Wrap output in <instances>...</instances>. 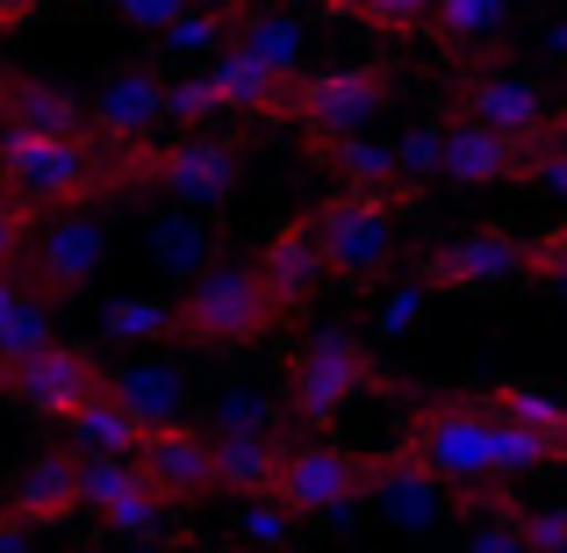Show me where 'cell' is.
<instances>
[{
    "label": "cell",
    "mask_w": 567,
    "mask_h": 553,
    "mask_svg": "<svg viewBox=\"0 0 567 553\" xmlns=\"http://www.w3.org/2000/svg\"><path fill=\"white\" fill-rule=\"evenodd\" d=\"M388 94L395 86H388L381 65H338V72H317V80H295L288 115L309 123V137H352L388 109Z\"/></svg>",
    "instance_id": "obj_8"
},
{
    "label": "cell",
    "mask_w": 567,
    "mask_h": 553,
    "mask_svg": "<svg viewBox=\"0 0 567 553\" xmlns=\"http://www.w3.org/2000/svg\"><path fill=\"white\" fill-rule=\"evenodd\" d=\"M525 274L560 280V288H567V223H554V231H539V237L525 245Z\"/></svg>",
    "instance_id": "obj_41"
},
{
    "label": "cell",
    "mask_w": 567,
    "mask_h": 553,
    "mask_svg": "<svg viewBox=\"0 0 567 553\" xmlns=\"http://www.w3.org/2000/svg\"><path fill=\"white\" fill-rule=\"evenodd\" d=\"M416 194H338V202H323L317 216H309V231H317L323 259H331V274H381L388 259H395V216L410 208Z\"/></svg>",
    "instance_id": "obj_4"
},
{
    "label": "cell",
    "mask_w": 567,
    "mask_h": 553,
    "mask_svg": "<svg viewBox=\"0 0 567 553\" xmlns=\"http://www.w3.org/2000/svg\"><path fill=\"white\" fill-rule=\"evenodd\" d=\"M72 503H80V453H72V446L29 460L22 482H14V518H29V525H51V518H65Z\"/></svg>",
    "instance_id": "obj_22"
},
{
    "label": "cell",
    "mask_w": 567,
    "mask_h": 553,
    "mask_svg": "<svg viewBox=\"0 0 567 553\" xmlns=\"http://www.w3.org/2000/svg\"><path fill=\"white\" fill-rule=\"evenodd\" d=\"M517 525H525L532 553H560V546H567V511H560V503H539V511H517Z\"/></svg>",
    "instance_id": "obj_44"
},
{
    "label": "cell",
    "mask_w": 567,
    "mask_h": 553,
    "mask_svg": "<svg viewBox=\"0 0 567 553\" xmlns=\"http://www.w3.org/2000/svg\"><path fill=\"white\" fill-rule=\"evenodd\" d=\"M29 208H8L0 202V266H14V259H29Z\"/></svg>",
    "instance_id": "obj_45"
},
{
    "label": "cell",
    "mask_w": 567,
    "mask_h": 553,
    "mask_svg": "<svg viewBox=\"0 0 567 553\" xmlns=\"http://www.w3.org/2000/svg\"><path fill=\"white\" fill-rule=\"evenodd\" d=\"M0 101H8V123L43 130V137H80V123H86L80 101L58 94V86H43V80H8V86H0Z\"/></svg>",
    "instance_id": "obj_25"
},
{
    "label": "cell",
    "mask_w": 567,
    "mask_h": 553,
    "mask_svg": "<svg viewBox=\"0 0 567 553\" xmlns=\"http://www.w3.org/2000/svg\"><path fill=\"white\" fill-rule=\"evenodd\" d=\"M460 553H532V540H525V525H517V511H488L482 525L460 540Z\"/></svg>",
    "instance_id": "obj_40"
},
{
    "label": "cell",
    "mask_w": 567,
    "mask_h": 553,
    "mask_svg": "<svg viewBox=\"0 0 567 553\" xmlns=\"http://www.w3.org/2000/svg\"><path fill=\"white\" fill-rule=\"evenodd\" d=\"M237 540H245L251 553H280L295 540V511L280 496H245L237 503Z\"/></svg>",
    "instance_id": "obj_34"
},
{
    "label": "cell",
    "mask_w": 567,
    "mask_h": 553,
    "mask_svg": "<svg viewBox=\"0 0 567 553\" xmlns=\"http://www.w3.org/2000/svg\"><path fill=\"white\" fill-rule=\"evenodd\" d=\"M445 166V123H416L410 137H395V173L402 181H431V173Z\"/></svg>",
    "instance_id": "obj_36"
},
{
    "label": "cell",
    "mask_w": 567,
    "mask_h": 553,
    "mask_svg": "<svg viewBox=\"0 0 567 553\" xmlns=\"http://www.w3.org/2000/svg\"><path fill=\"white\" fill-rule=\"evenodd\" d=\"M0 29H8V22H0Z\"/></svg>",
    "instance_id": "obj_52"
},
{
    "label": "cell",
    "mask_w": 567,
    "mask_h": 553,
    "mask_svg": "<svg viewBox=\"0 0 567 553\" xmlns=\"http://www.w3.org/2000/svg\"><path fill=\"white\" fill-rule=\"evenodd\" d=\"M245 553H251V546H245Z\"/></svg>",
    "instance_id": "obj_54"
},
{
    "label": "cell",
    "mask_w": 567,
    "mask_h": 553,
    "mask_svg": "<svg viewBox=\"0 0 567 553\" xmlns=\"http://www.w3.org/2000/svg\"><path fill=\"white\" fill-rule=\"evenodd\" d=\"M546 51H554L560 65H567V22H554V29H546Z\"/></svg>",
    "instance_id": "obj_48"
},
{
    "label": "cell",
    "mask_w": 567,
    "mask_h": 553,
    "mask_svg": "<svg viewBox=\"0 0 567 553\" xmlns=\"http://www.w3.org/2000/svg\"><path fill=\"white\" fill-rule=\"evenodd\" d=\"M274 317H280V303L259 280V266L216 259L181 303V338L187 346H251V338L274 331Z\"/></svg>",
    "instance_id": "obj_2"
},
{
    "label": "cell",
    "mask_w": 567,
    "mask_h": 553,
    "mask_svg": "<svg viewBox=\"0 0 567 553\" xmlns=\"http://www.w3.org/2000/svg\"><path fill=\"white\" fill-rule=\"evenodd\" d=\"M374 381V367H367V346L346 331H309L302 352L288 360V402L302 424H331L338 410H352V396Z\"/></svg>",
    "instance_id": "obj_6"
},
{
    "label": "cell",
    "mask_w": 567,
    "mask_h": 553,
    "mask_svg": "<svg viewBox=\"0 0 567 553\" xmlns=\"http://www.w3.org/2000/svg\"><path fill=\"white\" fill-rule=\"evenodd\" d=\"M137 482H144L137 453H80V503L86 511H109V503L130 496Z\"/></svg>",
    "instance_id": "obj_30"
},
{
    "label": "cell",
    "mask_w": 567,
    "mask_h": 553,
    "mask_svg": "<svg viewBox=\"0 0 567 553\" xmlns=\"http://www.w3.org/2000/svg\"><path fill=\"white\" fill-rule=\"evenodd\" d=\"M511 8H517V0H439L431 29L453 37V43H482V37H496V29L511 22Z\"/></svg>",
    "instance_id": "obj_33"
},
{
    "label": "cell",
    "mask_w": 567,
    "mask_h": 553,
    "mask_svg": "<svg viewBox=\"0 0 567 553\" xmlns=\"http://www.w3.org/2000/svg\"><path fill=\"white\" fill-rule=\"evenodd\" d=\"M525 158L532 144L503 137V130L474 123V115H445V181H467V187H496V181H525Z\"/></svg>",
    "instance_id": "obj_15"
},
{
    "label": "cell",
    "mask_w": 567,
    "mask_h": 553,
    "mask_svg": "<svg viewBox=\"0 0 567 553\" xmlns=\"http://www.w3.org/2000/svg\"><path fill=\"white\" fill-rule=\"evenodd\" d=\"M101 518H109L115 540H137V546H144V540H158V532H166V496H158L152 482H137L130 496H115Z\"/></svg>",
    "instance_id": "obj_35"
},
{
    "label": "cell",
    "mask_w": 567,
    "mask_h": 553,
    "mask_svg": "<svg viewBox=\"0 0 567 553\" xmlns=\"http://www.w3.org/2000/svg\"><path fill=\"white\" fill-rule=\"evenodd\" d=\"M0 130H8V101H0Z\"/></svg>",
    "instance_id": "obj_51"
},
{
    "label": "cell",
    "mask_w": 567,
    "mask_h": 553,
    "mask_svg": "<svg viewBox=\"0 0 567 553\" xmlns=\"http://www.w3.org/2000/svg\"><path fill=\"white\" fill-rule=\"evenodd\" d=\"M424 295H431V288H424L416 274L402 280V288H388L381 303H374V338H410L416 324H424Z\"/></svg>",
    "instance_id": "obj_37"
},
{
    "label": "cell",
    "mask_w": 567,
    "mask_h": 553,
    "mask_svg": "<svg viewBox=\"0 0 567 553\" xmlns=\"http://www.w3.org/2000/svg\"><path fill=\"white\" fill-rule=\"evenodd\" d=\"M65 431H72V453H137V446H144V424L109 396V388L86 396L80 410L65 417Z\"/></svg>",
    "instance_id": "obj_24"
},
{
    "label": "cell",
    "mask_w": 567,
    "mask_h": 553,
    "mask_svg": "<svg viewBox=\"0 0 567 553\" xmlns=\"http://www.w3.org/2000/svg\"><path fill=\"white\" fill-rule=\"evenodd\" d=\"M152 259L166 266L173 280H202L208 266H216V231H208L202 208H158L152 216Z\"/></svg>",
    "instance_id": "obj_21"
},
{
    "label": "cell",
    "mask_w": 567,
    "mask_h": 553,
    "mask_svg": "<svg viewBox=\"0 0 567 553\" xmlns=\"http://www.w3.org/2000/svg\"><path fill=\"white\" fill-rule=\"evenodd\" d=\"M216 8H230V14H237V8H251V0H216Z\"/></svg>",
    "instance_id": "obj_50"
},
{
    "label": "cell",
    "mask_w": 567,
    "mask_h": 553,
    "mask_svg": "<svg viewBox=\"0 0 567 553\" xmlns=\"http://www.w3.org/2000/svg\"><path fill=\"white\" fill-rule=\"evenodd\" d=\"M187 8H194V0H115V14H123L130 29H152V37H166Z\"/></svg>",
    "instance_id": "obj_43"
},
{
    "label": "cell",
    "mask_w": 567,
    "mask_h": 553,
    "mask_svg": "<svg viewBox=\"0 0 567 553\" xmlns=\"http://www.w3.org/2000/svg\"><path fill=\"white\" fill-rule=\"evenodd\" d=\"M410 446L445 489H467V496H488L496 482V410L488 402H467V396H439L410 417Z\"/></svg>",
    "instance_id": "obj_1"
},
{
    "label": "cell",
    "mask_w": 567,
    "mask_h": 553,
    "mask_svg": "<svg viewBox=\"0 0 567 553\" xmlns=\"http://www.w3.org/2000/svg\"><path fill=\"white\" fill-rule=\"evenodd\" d=\"M101 331H109L115 346H158V338L181 331V309H173V303H152V295H123V303H109Z\"/></svg>",
    "instance_id": "obj_28"
},
{
    "label": "cell",
    "mask_w": 567,
    "mask_h": 553,
    "mask_svg": "<svg viewBox=\"0 0 567 553\" xmlns=\"http://www.w3.org/2000/svg\"><path fill=\"white\" fill-rule=\"evenodd\" d=\"M560 553H567V546H560Z\"/></svg>",
    "instance_id": "obj_53"
},
{
    "label": "cell",
    "mask_w": 567,
    "mask_h": 553,
    "mask_svg": "<svg viewBox=\"0 0 567 553\" xmlns=\"http://www.w3.org/2000/svg\"><path fill=\"white\" fill-rule=\"evenodd\" d=\"M101 388H109V373L94 367V352H72V346H43L37 360L14 367V396L37 417H58V424H65L86 396H101Z\"/></svg>",
    "instance_id": "obj_13"
},
{
    "label": "cell",
    "mask_w": 567,
    "mask_h": 553,
    "mask_svg": "<svg viewBox=\"0 0 567 553\" xmlns=\"http://www.w3.org/2000/svg\"><path fill=\"white\" fill-rule=\"evenodd\" d=\"M152 181L166 187L181 208H223L237 194V144H223V137H181L173 152H158Z\"/></svg>",
    "instance_id": "obj_12"
},
{
    "label": "cell",
    "mask_w": 567,
    "mask_h": 553,
    "mask_svg": "<svg viewBox=\"0 0 567 553\" xmlns=\"http://www.w3.org/2000/svg\"><path fill=\"white\" fill-rule=\"evenodd\" d=\"M208 80H216V101L237 109V115H288V101H295V80H280L274 65H259L245 43L208 58Z\"/></svg>",
    "instance_id": "obj_19"
},
{
    "label": "cell",
    "mask_w": 567,
    "mask_h": 553,
    "mask_svg": "<svg viewBox=\"0 0 567 553\" xmlns=\"http://www.w3.org/2000/svg\"><path fill=\"white\" fill-rule=\"evenodd\" d=\"M101 252H109V231H101V216H86V208H65V216H51L29 237V266H37L43 295H72L80 280H94Z\"/></svg>",
    "instance_id": "obj_11"
},
{
    "label": "cell",
    "mask_w": 567,
    "mask_h": 553,
    "mask_svg": "<svg viewBox=\"0 0 567 553\" xmlns=\"http://www.w3.org/2000/svg\"><path fill=\"white\" fill-rule=\"evenodd\" d=\"M525 274V245L503 231H474L460 237V245H439L424 266H416V280L424 288H503V280Z\"/></svg>",
    "instance_id": "obj_14"
},
{
    "label": "cell",
    "mask_w": 567,
    "mask_h": 553,
    "mask_svg": "<svg viewBox=\"0 0 567 553\" xmlns=\"http://www.w3.org/2000/svg\"><path fill=\"white\" fill-rule=\"evenodd\" d=\"M554 460H567L560 439H546V431H525V424H511V417H496V482L539 474V468H554Z\"/></svg>",
    "instance_id": "obj_29"
},
{
    "label": "cell",
    "mask_w": 567,
    "mask_h": 553,
    "mask_svg": "<svg viewBox=\"0 0 567 553\" xmlns=\"http://www.w3.org/2000/svg\"><path fill=\"white\" fill-rule=\"evenodd\" d=\"M109 396L137 417L144 431L152 424H187V373L173 360H130L109 373Z\"/></svg>",
    "instance_id": "obj_18"
},
{
    "label": "cell",
    "mask_w": 567,
    "mask_h": 553,
    "mask_svg": "<svg viewBox=\"0 0 567 553\" xmlns=\"http://www.w3.org/2000/svg\"><path fill=\"white\" fill-rule=\"evenodd\" d=\"M86 115H94V130H101L109 144H137V137H152V130L166 123V80H158L152 65L109 72Z\"/></svg>",
    "instance_id": "obj_16"
},
{
    "label": "cell",
    "mask_w": 567,
    "mask_h": 553,
    "mask_svg": "<svg viewBox=\"0 0 567 553\" xmlns=\"http://www.w3.org/2000/svg\"><path fill=\"white\" fill-rule=\"evenodd\" d=\"M431 14H439V0H367L360 22L381 37H416V29H431Z\"/></svg>",
    "instance_id": "obj_39"
},
{
    "label": "cell",
    "mask_w": 567,
    "mask_h": 553,
    "mask_svg": "<svg viewBox=\"0 0 567 553\" xmlns=\"http://www.w3.org/2000/svg\"><path fill=\"white\" fill-rule=\"evenodd\" d=\"M208 424L216 431H280V396L274 388H216Z\"/></svg>",
    "instance_id": "obj_31"
},
{
    "label": "cell",
    "mask_w": 567,
    "mask_h": 553,
    "mask_svg": "<svg viewBox=\"0 0 567 553\" xmlns=\"http://www.w3.org/2000/svg\"><path fill=\"white\" fill-rule=\"evenodd\" d=\"M367 503L388 518V532H402V540H431V532L453 525L460 496L439 482V474L416 460V446H388V453H374V474H367Z\"/></svg>",
    "instance_id": "obj_5"
},
{
    "label": "cell",
    "mask_w": 567,
    "mask_h": 553,
    "mask_svg": "<svg viewBox=\"0 0 567 553\" xmlns=\"http://www.w3.org/2000/svg\"><path fill=\"white\" fill-rule=\"evenodd\" d=\"M331 14H367V0H323Z\"/></svg>",
    "instance_id": "obj_49"
},
{
    "label": "cell",
    "mask_w": 567,
    "mask_h": 553,
    "mask_svg": "<svg viewBox=\"0 0 567 553\" xmlns=\"http://www.w3.org/2000/svg\"><path fill=\"white\" fill-rule=\"evenodd\" d=\"M280 431H216V489H237V496H274L280 482Z\"/></svg>",
    "instance_id": "obj_20"
},
{
    "label": "cell",
    "mask_w": 567,
    "mask_h": 553,
    "mask_svg": "<svg viewBox=\"0 0 567 553\" xmlns=\"http://www.w3.org/2000/svg\"><path fill=\"white\" fill-rule=\"evenodd\" d=\"M367 474H374V460L346 453V446L309 439V446H288L274 496L288 503L295 518H338V511H352V503L367 496Z\"/></svg>",
    "instance_id": "obj_7"
},
{
    "label": "cell",
    "mask_w": 567,
    "mask_h": 553,
    "mask_svg": "<svg viewBox=\"0 0 567 553\" xmlns=\"http://www.w3.org/2000/svg\"><path fill=\"white\" fill-rule=\"evenodd\" d=\"M43 346H58L43 295H29V288H14V280H0V367L14 373L22 360H37Z\"/></svg>",
    "instance_id": "obj_23"
},
{
    "label": "cell",
    "mask_w": 567,
    "mask_h": 553,
    "mask_svg": "<svg viewBox=\"0 0 567 553\" xmlns=\"http://www.w3.org/2000/svg\"><path fill=\"white\" fill-rule=\"evenodd\" d=\"M525 181H532V187H546V194H567V144H560V137H539V144H532Z\"/></svg>",
    "instance_id": "obj_42"
},
{
    "label": "cell",
    "mask_w": 567,
    "mask_h": 553,
    "mask_svg": "<svg viewBox=\"0 0 567 553\" xmlns=\"http://www.w3.org/2000/svg\"><path fill=\"white\" fill-rule=\"evenodd\" d=\"M230 43H245L259 65L280 72V80H295V72H302V22H288V14L245 8V14H237V37H230Z\"/></svg>",
    "instance_id": "obj_26"
},
{
    "label": "cell",
    "mask_w": 567,
    "mask_h": 553,
    "mask_svg": "<svg viewBox=\"0 0 567 553\" xmlns=\"http://www.w3.org/2000/svg\"><path fill=\"white\" fill-rule=\"evenodd\" d=\"M460 115H474V123L503 130V137H517V144L554 137V101H546V86L532 80V72H517V65L474 72V80L460 86Z\"/></svg>",
    "instance_id": "obj_9"
},
{
    "label": "cell",
    "mask_w": 567,
    "mask_h": 553,
    "mask_svg": "<svg viewBox=\"0 0 567 553\" xmlns=\"http://www.w3.org/2000/svg\"><path fill=\"white\" fill-rule=\"evenodd\" d=\"M0 181L22 194V202L51 208V202H80V194H94L109 173L94 166V152H86L80 137H43V130L8 123V130H0Z\"/></svg>",
    "instance_id": "obj_3"
},
{
    "label": "cell",
    "mask_w": 567,
    "mask_h": 553,
    "mask_svg": "<svg viewBox=\"0 0 567 553\" xmlns=\"http://www.w3.org/2000/svg\"><path fill=\"white\" fill-rule=\"evenodd\" d=\"M29 8H43V0H0V22H22Z\"/></svg>",
    "instance_id": "obj_47"
},
{
    "label": "cell",
    "mask_w": 567,
    "mask_h": 553,
    "mask_svg": "<svg viewBox=\"0 0 567 553\" xmlns=\"http://www.w3.org/2000/svg\"><path fill=\"white\" fill-rule=\"evenodd\" d=\"M202 115H223L208 65H202V72H181V80H166V123H202Z\"/></svg>",
    "instance_id": "obj_38"
},
{
    "label": "cell",
    "mask_w": 567,
    "mask_h": 553,
    "mask_svg": "<svg viewBox=\"0 0 567 553\" xmlns=\"http://www.w3.org/2000/svg\"><path fill=\"white\" fill-rule=\"evenodd\" d=\"M323 274H331V259H323V245H317V231H309V216L266 237V252H259V280L274 288V303H280V309L309 303V295L323 288Z\"/></svg>",
    "instance_id": "obj_17"
},
{
    "label": "cell",
    "mask_w": 567,
    "mask_h": 553,
    "mask_svg": "<svg viewBox=\"0 0 567 553\" xmlns=\"http://www.w3.org/2000/svg\"><path fill=\"white\" fill-rule=\"evenodd\" d=\"M29 532H37V525H29V518H0V553H29Z\"/></svg>",
    "instance_id": "obj_46"
},
{
    "label": "cell",
    "mask_w": 567,
    "mask_h": 553,
    "mask_svg": "<svg viewBox=\"0 0 567 553\" xmlns=\"http://www.w3.org/2000/svg\"><path fill=\"white\" fill-rule=\"evenodd\" d=\"M488 410L511 417V424H525V431H546V439H560V446H567V396H560V388H539V381H503L496 396H488Z\"/></svg>",
    "instance_id": "obj_27"
},
{
    "label": "cell",
    "mask_w": 567,
    "mask_h": 553,
    "mask_svg": "<svg viewBox=\"0 0 567 553\" xmlns=\"http://www.w3.org/2000/svg\"><path fill=\"white\" fill-rule=\"evenodd\" d=\"M230 29H237L230 8H187L181 22L166 29V51L173 58H216V51H230Z\"/></svg>",
    "instance_id": "obj_32"
},
{
    "label": "cell",
    "mask_w": 567,
    "mask_h": 553,
    "mask_svg": "<svg viewBox=\"0 0 567 553\" xmlns=\"http://www.w3.org/2000/svg\"><path fill=\"white\" fill-rule=\"evenodd\" d=\"M137 468L166 503L208 496V489H216V439L194 431V424H152L144 446H137Z\"/></svg>",
    "instance_id": "obj_10"
}]
</instances>
